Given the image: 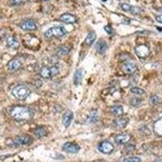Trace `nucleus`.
I'll list each match as a JSON object with an SVG mask.
<instances>
[{"label":"nucleus","mask_w":162,"mask_h":162,"mask_svg":"<svg viewBox=\"0 0 162 162\" xmlns=\"http://www.w3.org/2000/svg\"><path fill=\"white\" fill-rule=\"evenodd\" d=\"M97 118H98V115H97V110H92L88 117V122H96L97 121Z\"/></svg>","instance_id":"obj_22"},{"label":"nucleus","mask_w":162,"mask_h":162,"mask_svg":"<svg viewBox=\"0 0 162 162\" xmlns=\"http://www.w3.org/2000/svg\"><path fill=\"white\" fill-rule=\"evenodd\" d=\"M67 32L65 28L62 26H56L50 28V29L45 32V36L46 38H51V37H62L67 34Z\"/></svg>","instance_id":"obj_3"},{"label":"nucleus","mask_w":162,"mask_h":162,"mask_svg":"<svg viewBox=\"0 0 162 162\" xmlns=\"http://www.w3.org/2000/svg\"><path fill=\"white\" fill-rule=\"evenodd\" d=\"M158 11H159V12H162V7H161L159 8V10H158Z\"/></svg>","instance_id":"obj_34"},{"label":"nucleus","mask_w":162,"mask_h":162,"mask_svg":"<svg viewBox=\"0 0 162 162\" xmlns=\"http://www.w3.org/2000/svg\"><path fill=\"white\" fill-rule=\"evenodd\" d=\"M59 20L66 23V24H74V23L76 22V17L73 15L69 14V13H65V14L62 15Z\"/></svg>","instance_id":"obj_15"},{"label":"nucleus","mask_w":162,"mask_h":162,"mask_svg":"<svg viewBox=\"0 0 162 162\" xmlns=\"http://www.w3.org/2000/svg\"><path fill=\"white\" fill-rule=\"evenodd\" d=\"M7 44L8 47L13 49V50H16L20 46V43L14 36H9L7 40Z\"/></svg>","instance_id":"obj_18"},{"label":"nucleus","mask_w":162,"mask_h":162,"mask_svg":"<svg viewBox=\"0 0 162 162\" xmlns=\"http://www.w3.org/2000/svg\"><path fill=\"white\" fill-rule=\"evenodd\" d=\"M122 70L126 74H133L137 71V66L132 63H126L122 65Z\"/></svg>","instance_id":"obj_11"},{"label":"nucleus","mask_w":162,"mask_h":162,"mask_svg":"<svg viewBox=\"0 0 162 162\" xmlns=\"http://www.w3.org/2000/svg\"><path fill=\"white\" fill-rule=\"evenodd\" d=\"M59 73V67L56 66H51V67H44L40 69V75L45 79H50L55 76Z\"/></svg>","instance_id":"obj_4"},{"label":"nucleus","mask_w":162,"mask_h":162,"mask_svg":"<svg viewBox=\"0 0 162 162\" xmlns=\"http://www.w3.org/2000/svg\"><path fill=\"white\" fill-rule=\"evenodd\" d=\"M79 149H80V148H79V145H77L76 144H74V143H71V142H67L63 146V151L68 152V153H77L79 151Z\"/></svg>","instance_id":"obj_9"},{"label":"nucleus","mask_w":162,"mask_h":162,"mask_svg":"<svg viewBox=\"0 0 162 162\" xmlns=\"http://www.w3.org/2000/svg\"><path fill=\"white\" fill-rule=\"evenodd\" d=\"M32 138L30 136H27V135H23V136H19L15 138L13 140V144L14 145L17 146H25L29 145L32 143Z\"/></svg>","instance_id":"obj_5"},{"label":"nucleus","mask_w":162,"mask_h":162,"mask_svg":"<svg viewBox=\"0 0 162 162\" xmlns=\"http://www.w3.org/2000/svg\"><path fill=\"white\" fill-rule=\"evenodd\" d=\"M120 7H121L123 11H125V12H130L131 8V6L130 4L126 3V2H124V3H122L121 6Z\"/></svg>","instance_id":"obj_29"},{"label":"nucleus","mask_w":162,"mask_h":162,"mask_svg":"<svg viewBox=\"0 0 162 162\" xmlns=\"http://www.w3.org/2000/svg\"><path fill=\"white\" fill-rule=\"evenodd\" d=\"M95 48L97 53H99L100 55H103L107 50L108 45L104 40H100L96 43Z\"/></svg>","instance_id":"obj_12"},{"label":"nucleus","mask_w":162,"mask_h":162,"mask_svg":"<svg viewBox=\"0 0 162 162\" xmlns=\"http://www.w3.org/2000/svg\"><path fill=\"white\" fill-rule=\"evenodd\" d=\"M73 117H74V114H73V113L71 110H67L63 113V117H62V122L64 125V126L68 127L69 126L71 125Z\"/></svg>","instance_id":"obj_10"},{"label":"nucleus","mask_w":162,"mask_h":162,"mask_svg":"<svg viewBox=\"0 0 162 162\" xmlns=\"http://www.w3.org/2000/svg\"><path fill=\"white\" fill-rule=\"evenodd\" d=\"M135 52L138 57H140L141 59H144L149 56L150 50L147 45H140L135 48Z\"/></svg>","instance_id":"obj_6"},{"label":"nucleus","mask_w":162,"mask_h":162,"mask_svg":"<svg viewBox=\"0 0 162 162\" xmlns=\"http://www.w3.org/2000/svg\"><path fill=\"white\" fill-rule=\"evenodd\" d=\"M70 49L67 46V45H63L58 50V55L59 56H64V55H67L68 54Z\"/></svg>","instance_id":"obj_23"},{"label":"nucleus","mask_w":162,"mask_h":162,"mask_svg":"<svg viewBox=\"0 0 162 162\" xmlns=\"http://www.w3.org/2000/svg\"><path fill=\"white\" fill-rule=\"evenodd\" d=\"M98 149L100 152H101L104 154H109L111 153L114 149L113 144L109 141H103L98 146Z\"/></svg>","instance_id":"obj_7"},{"label":"nucleus","mask_w":162,"mask_h":162,"mask_svg":"<svg viewBox=\"0 0 162 162\" xmlns=\"http://www.w3.org/2000/svg\"><path fill=\"white\" fill-rule=\"evenodd\" d=\"M131 105H134V106H137V105H139L141 103V100L138 99V98H132V99L131 100Z\"/></svg>","instance_id":"obj_30"},{"label":"nucleus","mask_w":162,"mask_h":162,"mask_svg":"<svg viewBox=\"0 0 162 162\" xmlns=\"http://www.w3.org/2000/svg\"><path fill=\"white\" fill-rule=\"evenodd\" d=\"M130 12H131L133 15H139V14H140L142 12H143V10H142L140 7H132L131 6V8Z\"/></svg>","instance_id":"obj_27"},{"label":"nucleus","mask_w":162,"mask_h":162,"mask_svg":"<svg viewBox=\"0 0 162 162\" xmlns=\"http://www.w3.org/2000/svg\"><path fill=\"white\" fill-rule=\"evenodd\" d=\"M131 140V136L129 134H120L115 137V142L118 144H126Z\"/></svg>","instance_id":"obj_16"},{"label":"nucleus","mask_w":162,"mask_h":162,"mask_svg":"<svg viewBox=\"0 0 162 162\" xmlns=\"http://www.w3.org/2000/svg\"><path fill=\"white\" fill-rule=\"evenodd\" d=\"M154 162H162V159H157V160H156Z\"/></svg>","instance_id":"obj_33"},{"label":"nucleus","mask_w":162,"mask_h":162,"mask_svg":"<svg viewBox=\"0 0 162 162\" xmlns=\"http://www.w3.org/2000/svg\"><path fill=\"white\" fill-rule=\"evenodd\" d=\"M30 90L24 85H17L12 90V94L19 100H25L30 95Z\"/></svg>","instance_id":"obj_2"},{"label":"nucleus","mask_w":162,"mask_h":162,"mask_svg":"<svg viewBox=\"0 0 162 162\" xmlns=\"http://www.w3.org/2000/svg\"><path fill=\"white\" fill-rule=\"evenodd\" d=\"M105 32H108L109 34H112V33H113V29H112V28L110 26H105Z\"/></svg>","instance_id":"obj_31"},{"label":"nucleus","mask_w":162,"mask_h":162,"mask_svg":"<svg viewBox=\"0 0 162 162\" xmlns=\"http://www.w3.org/2000/svg\"><path fill=\"white\" fill-rule=\"evenodd\" d=\"M21 65H22V63H21V62H20L19 59H12V60L8 63L7 68L9 71L13 72V71H17V70H19V69L20 68V67H21Z\"/></svg>","instance_id":"obj_13"},{"label":"nucleus","mask_w":162,"mask_h":162,"mask_svg":"<svg viewBox=\"0 0 162 162\" xmlns=\"http://www.w3.org/2000/svg\"><path fill=\"white\" fill-rule=\"evenodd\" d=\"M156 21H158L159 23H161L162 24V15H158L156 16Z\"/></svg>","instance_id":"obj_32"},{"label":"nucleus","mask_w":162,"mask_h":162,"mask_svg":"<svg viewBox=\"0 0 162 162\" xmlns=\"http://www.w3.org/2000/svg\"><path fill=\"white\" fill-rule=\"evenodd\" d=\"M83 76V69L78 68L74 73V77H73V81L75 85H79L82 82Z\"/></svg>","instance_id":"obj_14"},{"label":"nucleus","mask_w":162,"mask_h":162,"mask_svg":"<svg viewBox=\"0 0 162 162\" xmlns=\"http://www.w3.org/2000/svg\"><path fill=\"white\" fill-rule=\"evenodd\" d=\"M110 112L114 116H121L123 113V108L121 105H114L110 108Z\"/></svg>","instance_id":"obj_20"},{"label":"nucleus","mask_w":162,"mask_h":162,"mask_svg":"<svg viewBox=\"0 0 162 162\" xmlns=\"http://www.w3.org/2000/svg\"><path fill=\"white\" fill-rule=\"evenodd\" d=\"M32 133L34 134L35 136H37V137H44L47 135L48 131L45 127H43V126H40V127L35 128V129L32 130Z\"/></svg>","instance_id":"obj_19"},{"label":"nucleus","mask_w":162,"mask_h":162,"mask_svg":"<svg viewBox=\"0 0 162 162\" xmlns=\"http://www.w3.org/2000/svg\"><path fill=\"white\" fill-rule=\"evenodd\" d=\"M9 3L12 6H21L24 4V0H9Z\"/></svg>","instance_id":"obj_25"},{"label":"nucleus","mask_w":162,"mask_h":162,"mask_svg":"<svg viewBox=\"0 0 162 162\" xmlns=\"http://www.w3.org/2000/svg\"><path fill=\"white\" fill-rule=\"evenodd\" d=\"M128 123V118H126V117H119V118H117L113 121V125L114 126L117 128H125L126 126L127 125Z\"/></svg>","instance_id":"obj_17"},{"label":"nucleus","mask_w":162,"mask_h":162,"mask_svg":"<svg viewBox=\"0 0 162 162\" xmlns=\"http://www.w3.org/2000/svg\"><path fill=\"white\" fill-rule=\"evenodd\" d=\"M96 38H97V36H96L95 32H89L88 34L87 37H86V39H85V44L88 45H93V43H94Z\"/></svg>","instance_id":"obj_21"},{"label":"nucleus","mask_w":162,"mask_h":162,"mask_svg":"<svg viewBox=\"0 0 162 162\" xmlns=\"http://www.w3.org/2000/svg\"><path fill=\"white\" fill-rule=\"evenodd\" d=\"M150 101H151V102H152V104H154V105H157V104H160V102H161V100H160V97L156 95L152 96L151 98H150Z\"/></svg>","instance_id":"obj_26"},{"label":"nucleus","mask_w":162,"mask_h":162,"mask_svg":"<svg viewBox=\"0 0 162 162\" xmlns=\"http://www.w3.org/2000/svg\"><path fill=\"white\" fill-rule=\"evenodd\" d=\"M10 115L16 121H28L32 118V112L29 108L16 105L10 109Z\"/></svg>","instance_id":"obj_1"},{"label":"nucleus","mask_w":162,"mask_h":162,"mask_svg":"<svg viewBox=\"0 0 162 162\" xmlns=\"http://www.w3.org/2000/svg\"><path fill=\"white\" fill-rule=\"evenodd\" d=\"M131 92L133 94H136V95H139V96H142L145 94V91L144 89L140 88L138 87H133L131 88Z\"/></svg>","instance_id":"obj_24"},{"label":"nucleus","mask_w":162,"mask_h":162,"mask_svg":"<svg viewBox=\"0 0 162 162\" xmlns=\"http://www.w3.org/2000/svg\"><path fill=\"white\" fill-rule=\"evenodd\" d=\"M123 162H141V159L136 156H132V157H129L127 159H126Z\"/></svg>","instance_id":"obj_28"},{"label":"nucleus","mask_w":162,"mask_h":162,"mask_svg":"<svg viewBox=\"0 0 162 162\" xmlns=\"http://www.w3.org/2000/svg\"><path fill=\"white\" fill-rule=\"evenodd\" d=\"M20 27L24 31H33L36 30L37 28L35 21L32 20H24L20 24Z\"/></svg>","instance_id":"obj_8"}]
</instances>
